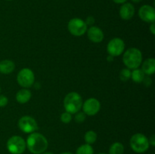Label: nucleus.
<instances>
[{"mask_svg": "<svg viewBox=\"0 0 155 154\" xmlns=\"http://www.w3.org/2000/svg\"><path fill=\"white\" fill-rule=\"evenodd\" d=\"M26 145L31 153L42 154L46 151L48 142L43 134L38 132H33L27 137Z\"/></svg>", "mask_w": 155, "mask_h": 154, "instance_id": "nucleus-1", "label": "nucleus"}, {"mask_svg": "<svg viewBox=\"0 0 155 154\" xmlns=\"http://www.w3.org/2000/svg\"><path fill=\"white\" fill-rule=\"evenodd\" d=\"M123 62L128 69H137L142 63V52L136 48H129L124 53Z\"/></svg>", "mask_w": 155, "mask_h": 154, "instance_id": "nucleus-2", "label": "nucleus"}, {"mask_svg": "<svg viewBox=\"0 0 155 154\" xmlns=\"http://www.w3.org/2000/svg\"><path fill=\"white\" fill-rule=\"evenodd\" d=\"M83 106V98L80 94L72 91L68 93L64 99V107L66 112L75 114L80 111Z\"/></svg>", "mask_w": 155, "mask_h": 154, "instance_id": "nucleus-3", "label": "nucleus"}, {"mask_svg": "<svg viewBox=\"0 0 155 154\" xmlns=\"http://www.w3.org/2000/svg\"><path fill=\"white\" fill-rule=\"evenodd\" d=\"M130 146L134 152L137 153H143L149 148L148 138L142 133H136L130 138Z\"/></svg>", "mask_w": 155, "mask_h": 154, "instance_id": "nucleus-4", "label": "nucleus"}, {"mask_svg": "<svg viewBox=\"0 0 155 154\" xmlns=\"http://www.w3.org/2000/svg\"><path fill=\"white\" fill-rule=\"evenodd\" d=\"M7 149L11 154H22L27 148L26 141L18 135L11 137L7 141Z\"/></svg>", "mask_w": 155, "mask_h": 154, "instance_id": "nucleus-5", "label": "nucleus"}, {"mask_svg": "<svg viewBox=\"0 0 155 154\" xmlns=\"http://www.w3.org/2000/svg\"><path fill=\"white\" fill-rule=\"evenodd\" d=\"M86 24L80 18H73L68 22V29L71 35L74 36H81L87 31Z\"/></svg>", "mask_w": 155, "mask_h": 154, "instance_id": "nucleus-6", "label": "nucleus"}, {"mask_svg": "<svg viewBox=\"0 0 155 154\" xmlns=\"http://www.w3.org/2000/svg\"><path fill=\"white\" fill-rule=\"evenodd\" d=\"M17 81L19 85L24 88L31 87L35 81V75L33 71L29 68H24L19 71L17 76Z\"/></svg>", "mask_w": 155, "mask_h": 154, "instance_id": "nucleus-7", "label": "nucleus"}, {"mask_svg": "<svg viewBox=\"0 0 155 154\" xmlns=\"http://www.w3.org/2000/svg\"><path fill=\"white\" fill-rule=\"evenodd\" d=\"M18 127L23 132L31 134L38 130V124L34 118L30 116H22L18 121Z\"/></svg>", "mask_w": 155, "mask_h": 154, "instance_id": "nucleus-8", "label": "nucleus"}, {"mask_svg": "<svg viewBox=\"0 0 155 154\" xmlns=\"http://www.w3.org/2000/svg\"><path fill=\"white\" fill-rule=\"evenodd\" d=\"M124 49H125V42L120 38H114L107 44V53L112 57L120 56L124 52Z\"/></svg>", "mask_w": 155, "mask_h": 154, "instance_id": "nucleus-9", "label": "nucleus"}, {"mask_svg": "<svg viewBox=\"0 0 155 154\" xmlns=\"http://www.w3.org/2000/svg\"><path fill=\"white\" fill-rule=\"evenodd\" d=\"M83 113L88 116H95L101 109V104L96 98H91L84 101L82 106Z\"/></svg>", "mask_w": 155, "mask_h": 154, "instance_id": "nucleus-10", "label": "nucleus"}, {"mask_svg": "<svg viewBox=\"0 0 155 154\" xmlns=\"http://www.w3.org/2000/svg\"><path fill=\"white\" fill-rule=\"evenodd\" d=\"M139 16L141 20L146 23H153L155 21L154 8L149 5H144L139 8Z\"/></svg>", "mask_w": 155, "mask_h": 154, "instance_id": "nucleus-11", "label": "nucleus"}, {"mask_svg": "<svg viewBox=\"0 0 155 154\" xmlns=\"http://www.w3.org/2000/svg\"><path fill=\"white\" fill-rule=\"evenodd\" d=\"M87 36L89 40L94 43H99L104 39V33L98 27L92 26L87 30Z\"/></svg>", "mask_w": 155, "mask_h": 154, "instance_id": "nucleus-12", "label": "nucleus"}, {"mask_svg": "<svg viewBox=\"0 0 155 154\" xmlns=\"http://www.w3.org/2000/svg\"><path fill=\"white\" fill-rule=\"evenodd\" d=\"M135 7L133 4L130 2H125L121 5L120 8L119 14L120 18L125 21L132 19L135 14Z\"/></svg>", "mask_w": 155, "mask_h": 154, "instance_id": "nucleus-13", "label": "nucleus"}, {"mask_svg": "<svg viewBox=\"0 0 155 154\" xmlns=\"http://www.w3.org/2000/svg\"><path fill=\"white\" fill-rule=\"evenodd\" d=\"M141 65H142V70L146 75H151L155 72V60L153 57L146 59Z\"/></svg>", "mask_w": 155, "mask_h": 154, "instance_id": "nucleus-14", "label": "nucleus"}, {"mask_svg": "<svg viewBox=\"0 0 155 154\" xmlns=\"http://www.w3.org/2000/svg\"><path fill=\"white\" fill-rule=\"evenodd\" d=\"M31 91H30L29 89L23 88L17 92L15 98H16V101H18L19 104H24L30 101V98H31Z\"/></svg>", "mask_w": 155, "mask_h": 154, "instance_id": "nucleus-15", "label": "nucleus"}, {"mask_svg": "<svg viewBox=\"0 0 155 154\" xmlns=\"http://www.w3.org/2000/svg\"><path fill=\"white\" fill-rule=\"evenodd\" d=\"M15 63L11 60H3L0 61V73L10 74L15 70Z\"/></svg>", "mask_w": 155, "mask_h": 154, "instance_id": "nucleus-16", "label": "nucleus"}, {"mask_svg": "<svg viewBox=\"0 0 155 154\" xmlns=\"http://www.w3.org/2000/svg\"><path fill=\"white\" fill-rule=\"evenodd\" d=\"M145 75L142 69H133V72H131V78L133 82L136 83H142L143 81L144 78H145Z\"/></svg>", "mask_w": 155, "mask_h": 154, "instance_id": "nucleus-17", "label": "nucleus"}, {"mask_svg": "<svg viewBox=\"0 0 155 154\" xmlns=\"http://www.w3.org/2000/svg\"><path fill=\"white\" fill-rule=\"evenodd\" d=\"M124 146L120 142H115L109 149V154H124Z\"/></svg>", "mask_w": 155, "mask_h": 154, "instance_id": "nucleus-18", "label": "nucleus"}, {"mask_svg": "<svg viewBox=\"0 0 155 154\" xmlns=\"http://www.w3.org/2000/svg\"><path fill=\"white\" fill-rule=\"evenodd\" d=\"M97 137H98V136H97L96 132H95L92 130H90V131H88L86 132L84 135V140L87 144L91 145L96 141Z\"/></svg>", "mask_w": 155, "mask_h": 154, "instance_id": "nucleus-19", "label": "nucleus"}, {"mask_svg": "<svg viewBox=\"0 0 155 154\" xmlns=\"http://www.w3.org/2000/svg\"><path fill=\"white\" fill-rule=\"evenodd\" d=\"M93 147L90 144H83L77 148L76 154H93Z\"/></svg>", "mask_w": 155, "mask_h": 154, "instance_id": "nucleus-20", "label": "nucleus"}, {"mask_svg": "<svg viewBox=\"0 0 155 154\" xmlns=\"http://www.w3.org/2000/svg\"><path fill=\"white\" fill-rule=\"evenodd\" d=\"M131 78V69L128 68H124L120 72V79L121 81L127 82Z\"/></svg>", "mask_w": 155, "mask_h": 154, "instance_id": "nucleus-21", "label": "nucleus"}, {"mask_svg": "<svg viewBox=\"0 0 155 154\" xmlns=\"http://www.w3.org/2000/svg\"><path fill=\"white\" fill-rule=\"evenodd\" d=\"M86 119V115L83 112H77L75 113V116H74V120L77 123H82L84 122Z\"/></svg>", "mask_w": 155, "mask_h": 154, "instance_id": "nucleus-22", "label": "nucleus"}, {"mask_svg": "<svg viewBox=\"0 0 155 154\" xmlns=\"http://www.w3.org/2000/svg\"><path fill=\"white\" fill-rule=\"evenodd\" d=\"M71 120H72V114L69 113L68 112H64L61 116V121L63 123L68 124L71 122Z\"/></svg>", "mask_w": 155, "mask_h": 154, "instance_id": "nucleus-23", "label": "nucleus"}, {"mask_svg": "<svg viewBox=\"0 0 155 154\" xmlns=\"http://www.w3.org/2000/svg\"><path fill=\"white\" fill-rule=\"evenodd\" d=\"M8 103V99L4 95H0V107H5Z\"/></svg>", "mask_w": 155, "mask_h": 154, "instance_id": "nucleus-24", "label": "nucleus"}, {"mask_svg": "<svg viewBox=\"0 0 155 154\" xmlns=\"http://www.w3.org/2000/svg\"><path fill=\"white\" fill-rule=\"evenodd\" d=\"M142 82L145 85V86L148 87V86L151 85V83H152V80H151V79L150 78L149 76H147V77H145V78H144Z\"/></svg>", "mask_w": 155, "mask_h": 154, "instance_id": "nucleus-25", "label": "nucleus"}, {"mask_svg": "<svg viewBox=\"0 0 155 154\" xmlns=\"http://www.w3.org/2000/svg\"><path fill=\"white\" fill-rule=\"evenodd\" d=\"M85 23L86 24V25H92V24L95 23V18L92 16H89L86 18V21H84Z\"/></svg>", "mask_w": 155, "mask_h": 154, "instance_id": "nucleus-26", "label": "nucleus"}, {"mask_svg": "<svg viewBox=\"0 0 155 154\" xmlns=\"http://www.w3.org/2000/svg\"><path fill=\"white\" fill-rule=\"evenodd\" d=\"M148 141H149L150 145H151L152 146H155V135L154 134H152V135L151 136V137L149 138Z\"/></svg>", "mask_w": 155, "mask_h": 154, "instance_id": "nucleus-27", "label": "nucleus"}, {"mask_svg": "<svg viewBox=\"0 0 155 154\" xmlns=\"http://www.w3.org/2000/svg\"><path fill=\"white\" fill-rule=\"evenodd\" d=\"M150 31H151V33H152L153 35L155 34V24H154V22L151 23V26H150Z\"/></svg>", "mask_w": 155, "mask_h": 154, "instance_id": "nucleus-28", "label": "nucleus"}, {"mask_svg": "<svg viewBox=\"0 0 155 154\" xmlns=\"http://www.w3.org/2000/svg\"><path fill=\"white\" fill-rule=\"evenodd\" d=\"M112 1L114 3H116V4H124L127 0H112Z\"/></svg>", "mask_w": 155, "mask_h": 154, "instance_id": "nucleus-29", "label": "nucleus"}, {"mask_svg": "<svg viewBox=\"0 0 155 154\" xmlns=\"http://www.w3.org/2000/svg\"><path fill=\"white\" fill-rule=\"evenodd\" d=\"M107 60H108V61H113V60H114V57H112V56L109 55L108 57H107Z\"/></svg>", "mask_w": 155, "mask_h": 154, "instance_id": "nucleus-30", "label": "nucleus"}, {"mask_svg": "<svg viewBox=\"0 0 155 154\" xmlns=\"http://www.w3.org/2000/svg\"><path fill=\"white\" fill-rule=\"evenodd\" d=\"M131 1L134 3H139V2H141L142 0H131Z\"/></svg>", "mask_w": 155, "mask_h": 154, "instance_id": "nucleus-31", "label": "nucleus"}, {"mask_svg": "<svg viewBox=\"0 0 155 154\" xmlns=\"http://www.w3.org/2000/svg\"><path fill=\"white\" fill-rule=\"evenodd\" d=\"M42 154H54V153H53V152H47V151H45V152H42Z\"/></svg>", "mask_w": 155, "mask_h": 154, "instance_id": "nucleus-32", "label": "nucleus"}, {"mask_svg": "<svg viewBox=\"0 0 155 154\" xmlns=\"http://www.w3.org/2000/svg\"><path fill=\"white\" fill-rule=\"evenodd\" d=\"M60 154H73V153L71 152H61V153Z\"/></svg>", "mask_w": 155, "mask_h": 154, "instance_id": "nucleus-33", "label": "nucleus"}, {"mask_svg": "<svg viewBox=\"0 0 155 154\" xmlns=\"http://www.w3.org/2000/svg\"><path fill=\"white\" fill-rule=\"evenodd\" d=\"M98 154H106V153H104V152H101V153H98Z\"/></svg>", "mask_w": 155, "mask_h": 154, "instance_id": "nucleus-34", "label": "nucleus"}, {"mask_svg": "<svg viewBox=\"0 0 155 154\" xmlns=\"http://www.w3.org/2000/svg\"><path fill=\"white\" fill-rule=\"evenodd\" d=\"M1 91H2V89H1V87H0V93H1Z\"/></svg>", "mask_w": 155, "mask_h": 154, "instance_id": "nucleus-35", "label": "nucleus"}, {"mask_svg": "<svg viewBox=\"0 0 155 154\" xmlns=\"http://www.w3.org/2000/svg\"><path fill=\"white\" fill-rule=\"evenodd\" d=\"M7 1H12V0H7Z\"/></svg>", "mask_w": 155, "mask_h": 154, "instance_id": "nucleus-36", "label": "nucleus"}]
</instances>
